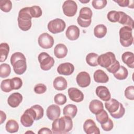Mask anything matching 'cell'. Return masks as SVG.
Segmentation results:
<instances>
[{
    "instance_id": "f907efd6",
    "label": "cell",
    "mask_w": 134,
    "mask_h": 134,
    "mask_svg": "<svg viewBox=\"0 0 134 134\" xmlns=\"http://www.w3.org/2000/svg\"><path fill=\"white\" fill-rule=\"evenodd\" d=\"M52 131L48 128L43 127L41 128L39 131L38 132V133L39 134H42V133H52Z\"/></svg>"
},
{
    "instance_id": "8fae6325",
    "label": "cell",
    "mask_w": 134,
    "mask_h": 134,
    "mask_svg": "<svg viewBox=\"0 0 134 134\" xmlns=\"http://www.w3.org/2000/svg\"><path fill=\"white\" fill-rule=\"evenodd\" d=\"M76 81L77 85L82 88L86 87L91 83V77L90 74L85 71L80 72L76 76Z\"/></svg>"
},
{
    "instance_id": "4316f807",
    "label": "cell",
    "mask_w": 134,
    "mask_h": 134,
    "mask_svg": "<svg viewBox=\"0 0 134 134\" xmlns=\"http://www.w3.org/2000/svg\"><path fill=\"white\" fill-rule=\"evenodd\" d=\"M77 112V106L73 104H68L66 105L63 110V114L64 116H70L72 118H73L75 117Z\"/></svg>"
},
{
    "instance_id": "681fc988",
    "label": "cell",
    "mask_w": 134,
    "mask_h": 134,
    "mask_svg": "<svg viewBox=\"0 0 134 134\" xmlns=\"http://www.w3.org/2000/svg\"><path fill=\"white\" fill-rule=\"evenodd\" d=\"M114 2L117 3L118 5L120 7H128L129 6V3L130 1L129 0H114Z\"/></svg>"
},
{
    "instance_id": "d6a6232c",
    "label": "cell",
    "mask_w": 134,
    "mask_h": 134,
    "mask_svg": "<svg viewBox=\"0 0 134 134\" xmlns=\"http://www.w3.org/2000/svg\"><path fill=\"white\" fill-rule=\"evenodd\" d=\"M11 72V68L9 64L2 63L0 65V77L2 78L7 77Z\"/></svg>"
},
{
    "instance_id": "74e56055",
    "label": "cell",
    "mask_w": 134,
    "mask_h": 134,
    "mask_svg": "<svg viewBox=\"0 0 134 134\" xmlns=\"http://www.w3.org/2000/svg\"><path fill=\"white\" fill-rule=\"evenodd\" d=\"M108 20L111 23H116L118 21L119 18V12L116 10H111L107 15Z\"/></svg>"
},
{
    "instance_id": "7402d4cb",
    "label": "cell",
    "mask_w": 134,
    "mask_h": 134,
    "mask_svg": "<svg viewBox=\"0 0 134 134\" xmlns=\"http://www.w3.org/2000/svg\"><path fill=\"white\" fill-rule=\"evenodd\" d=\"M68 53V48L63 43L57 44L54 49V55L58 59H62L66 57Z\"/></svg>"
},
{
    "instance_id": "277c9868",
    "label": "cell",
    "mask_w": 134,
    "mask_h": 134,
    "mask_svg": "<svg viewBox=\"0 0 134 134\" xmlns=\"http://www.w3.org/2000/svg\"><path fill=\"white\" fill-rule=\"evenodd\" d=\"M132 29L127 26H124L120 29L119 31L120 42L122 46L128 47L133 43Z\"/></svg>"
},
{
    "instance_id": "f35d334b",
    "label": "cell",
    "mask_w": 134,
    "mask_h": 134,
    "mask_svg": "<svg viewBox=\"0 0 134 134\" xmlns=\"http://www.w3.org/2000/svg\"><path fill=\"white\" fill-rule=\"evenodd\" d=\"M11 86L13 90H19L23 85V81L20 77H15L11 79Z\"/></svg>"
},
{
    "instance_id": "cb8c5ba5",
    "label": "cell",
    "mask_w": 134,
    "mask_h": 134,
    "mask_svg": "<svg viewBox=\"0 0 134 134\" xmlns=\"http://www.w3.org/2000/svg\"><path fill=\"white\" fill-rule=\"evenodd\" d=\"M94 81L97 83H105L109 80V77L103 70L98 69L95 71L93 75Z\"/></svg>"
},
{
    "instance_id": "9a60e30c",
    "label": "cell",
    "mask_w": 134,
    "mask_h": 134,
    "mask_svg": "<svg viewBox=\"0 0 134 134\" xmlns=\"http://www.w3.org/2000/svg\"><path fill=\"white\" fill-rule=\"evenodd\" d=\"M68 95L70 99L74 102L79 103L83 101L84 94L80 90L75 87H71L68 89Z\"/></svg>"
},
{
    "instance_id": "4fadbf2b",
    "label": "cell",
    "mask_w": 134,
    "mask_h": 134,
    "mask_svg": "<svg viewBox=\"0 0 134 134\" xmlns=\"http://www.w3.org/2000/svg\"><path fill=\"white\" fill-rule=\"evenodd\" d=\"M74 71V65L70 62H65L60 64L57 68V72L63 75H70Z\"/></svg>"
},
{
    "instance_id": "d6986e66",
    "label": "cell",
    "mask_w": 134,
    "mask_h": 134,
    "mask_svg": "<svg viewBox=\"0 0 134 134\" xmlns=\"http://www.w3.org/2000/svg\"><path fill=\"white\" fill-rule=\"evenodd\" d=\"M119 18L118 22L124 25V26H127L133 29V20L132 19V18L123 12L119 11Z\"/></svg>"
},
{
    "instance_id": "ab89813d",
    "label": "cell",
    "mask_w": 134,
    "mask_h": 134,
    "mask_svg": "<svg viewBox=\"0 0 134 134\" xmlns=\"http://www.w3.org/2000/svg\"><path fill=\"white\" fill-rule=\"evenodd\" d=\"M66 96L62 93H58L56 94L54 97V101L55 103L59 105H62L66 102Z\"/></svg>"
},
{
    "instance_id": "f546056e",
    "label": "cell",
    "mask_w": 134,
    "mask_h": 134,
    "mask_svg": "<svg viewBox=\"0 0 134 134\" xmlns=\"http://www.w3.org/2000/svg\"><path fill=\"white\" fill-rule=\"evenodd\" d=\"M9 52V46L7 43H1L0 44V62H4L8 56Z\"/></svg>"
},
{
    "instance_id": "5bb4252c",
    "label": "cell",
    "mask_w": 134,
    "mask_h": 134,
    "mask_svg": "<svg viewBox=\"0 0 134 134\" xmlns=\"http://www.w3.org/2000/svg\"><path fill=\"white\" fill-rule=\"evenodd\" d=\"M61 114V109L57 105H51L47 109L46 115L49 119L54 120L58 118Z\"/></svg>"
},
{
    "instance_id": "ba28073f",
    "label": "cell",
    "mask_w": 134,
    "mask_h": 134,
    "mask_svg": "<svg viewBox=\"0 0 134 134\" xmlns=\"http://www.w3.org/2000/svg\"><path fill=\"white\" fill-rule=\"evenodd\" d=\"M116 61L115 55L111 52H107L98 56L97 62L98 65L104 68H108Z\"/></svg>"
},
{
    "instance_id": "484cf974",
    "label": "cell",
    "mask_w": 134,
    "mask_h": 134,
    "mask_svg": "<svg viewBox=\"0 0 134 134\" xmlns=\"http://www.w3.org/2000/svg\"><path fill=\"white\" fill-rule=\"evenodd\" d=\"M121 59L129 68L132 69L134 68V57L132 52L129 51L124 52L121 55Z\"/></svg>"
},
{
    "instance_id": "603a6c76",
    "label": "cell",
    "mask_w": 134,
    "mask_h": 134,
    "mask_svg": "<svg viewBox=\"0 0 134 134\" xmlns=\"http://www.w3.org/2000/svg\"><path fill=\"white\" fill-rule=\"evenodd\" d=\"M53 86L56 90L63 91L66 88L68 83L64 77L62 76H58L53 80Z\"/></svg>"
},
{
    "instance_id": "816d5d0a",
    "label": "cell",
    "mask_w": 134,
    "mask_h": 134,
    "mask_svg": "<svg viewBox=\"0 0 134 134\" xmlns=\"http://www.w3.org/2000/svg\"><path fill=\"white\" fill-rule=\"evenodd\" d=\"M0 115H1V118H0L1 122H0V124H2L6 119V115L5 113L2 110L0 111Z\"/></svg>"
},
{
    "instance_id": "5b68a950",
    "label": "cell",
    "mask_w": 134,
    "mask_h": 134,
    "mask_svg": "<svg viewBox=\"0 0 134 134\" xmlns=\"http://www.w3.org/2000/svg\"><path fill=\"white\" fill-rule=\"evenodd\" d=\"M38 59L40 63V68L43 71L50 70L54 64V59L45 52H41L38 57Z\"/></svg>"
},
{
    "instance_id": "c3c4849f",
    "label": "cell",
    "mask_w": 134,
    "mask_h": 134,
    "mask_svg": "<svg viewBox=\"0 0 134 134\" xmlns=\"http://www.w3.org/2000/svg\"><path fill=\"white\" fill-rule=\"evenodd\" d=\"M120 66V63H119V61L116 60V61L111 65H110L109 67L107 68L106 70L109 72L114 74L119 70Z\"/></svg>"
},
{
    "instance_id": "8d00e7d4",
    "label": "cell",
    "mask_w": 134,
    "mask_h": 134,
    "mask_svg": "<svg viewBox=\"0 0 134 134\" xmlns=\"http://www.w3.org/2000/svg\"><path fill=\"white\" fill-rule=\"evenodd\" d=\"M30 11L32 18H39L42 14V9L39 6L34 5L30 7Z\"/></svg>"
},
{
    "instance_id": "7c38bea8",
    "label": "cell",
    "mask_w": 134,
    "mask_h": 134,
    "mask_svg": "<svg viewBox=\"0 0 134 134\" xmlns=\"http://www.w3.org/2000/svg\"><path fill=\"white\" fill-rule=\"evenodd\" d=\"M83 129L87 134H99V128L96 126L95 122L91 119H87L84 123Z\"/></svg>"
},
{
    "instance_id": "ffe728a7",
    "label": "cell",
    "mask_w": 134,
    "mask_h": 134,
    "mask_svg": "<svg viewBox=\"0 0 134 134\" xmlns=\"http://www.w3.org/2000/svg\"><path fill=\"white\" fill-rule=\"evenodd\" d=\"M14 72L18 75L24 74L27 69L26 59H21L17 61L13 65Z\"/></svg>"
},
{
    "instance_id": "b9f144b4",
    "label": "cell",
    "mask_w": 134,
    "mask_h": 134,
    "mask_svg": "<svg viewBox=\"0 0 134 134\" xmlns=\"http://www.w3.org/2000/svg\"><path fill=\"white\" fill-rule=\"evenodd\" d=\"M107 3L106 0H93L92 2L93 7L96 9H101L104 8Z\"/></svg>"
},
{
    "instance_id": "836d02e7",
    "label": "cell",
    "mask_w": 134,
    "mask_h": 134,
    "mask_svg": "<svg viewBox=\"0 0 134 134\" xmlns=\"http://www.w3.org/2000/svg\"><path fill=\"white\" fill-rule=\"evenodd\" d=\"M12 8V3L10 0H2L0 1V9L5 12L8 13Z\"/></svg>"
},
{
    "instance_id": "f6af8a7d",
    "label": "cell",
    "mask_w": 134,
    "mask_h": 134,
    "mask_svg": "<svg viewBox=\"0 0 134 134\" xmlns=\"http://www.w3.org/2000/svg\"><path fill=\"white\" fill-rule=\"evenodd\" d=\"M125 97L130 100L134 99V86L133 85L128 86L125 90Z\"/></svg>"
},
{
    "instance_id": "f5cc1de1",
    "label": "cell",
    "mask_w": 134,
    "mask_h": 134,
    "mask_svg": "<svg viewBox=\"0 0 134 134\" xmlns=\"http://www.w3.org/2000/svg\"><path fill=\"white\" fill-rule=\"evenodd\" d=\"M79 1L80 2H81V3H88L90 2V0H87L86 1H82V0H79Z\"/></svg>"
},
{
    "instance_id": "bcb514c9",
    "label": "cell",
    "mask_w": 134,
    "mask_h": 134,
    "mask_svg": "<svg viewBox=\"0 0 134 134\" xmlns=\"http://www.w3.org/2000/svg\"><path fill=\"white\" fill-rule=\"evenodd\" d=\"M47 91L46 86L42 83L36 84L34 87V92L38 94H43Z\"/></svg>"
},
{
    "instance_id": "30bf717a",
    "label": "cell",
    "mask_w": 134,
    "mask_h": 134,
    "mask_svg": "<svg viewBox=\"0 0 134 134\" xmlns=\"http://www.w3.org/2000/svg\"><path fill=\"white\" fill-rule=\"evenodd\" d=\"M38 42L40 47L43 49H49L54 44V39L52 36L47 32L41 34L38 39Z\"/></svg>"
},
{
    "instance_id": "d590c367",
    "label": "cell",
    "mask_w": 134,
    "mask_h": 134,
    "mask_svg": "<svg viewBox=\"0 0 134 134\" xmlns=\"http://www.w3.org/2000/svg\"><path fill=\"white\" fill-rule=\"evenodd\" d=\"M11 79H6L2 81L1 84V90L5 93H8L13 90V88L11 86Z\"/></svg>"
},
{
    "instance_id": "e575fe53",
    "label": "cell",
    "mask_w": 134,
    "mask_h": 134,
    "mask_svg": "<svg viewBox=\"0 0 134 134\" xmlns=\"http://www.w3.org/2000/svg\"><path fill=\"white\" fill-rule=\"evenodd\" d=\"M95 115H96V120L100 124H104L109 119L107 113L104 109L102 111H101L100 113H99L98 114Z\"/></svg>"
},
{
    "instance_id": "ac0fdd59",
    "label": "cell",
    "mask_w": 134,
    "mask_h": 134,
    "mask_svg": "<svg viewBox=\"0 0 134 134\" xmlns=\"http://www.w3.org/2000/svg\"><path fill=\"white\" fill-rule=\"evenodd\" d=\"M80 34L79 27L75 25H71L68 27L65 32V36L70 40H75L79 38Z\"/></svg>"
},
{
    "instance_id": "8992f818",
    "label": "cell",
    "mask_w": 134,
    "mask_h": 134,
    "mask_svg": "<svg viewBox=\"0 0 134 134\" xmlns=\"http://www.w3.org/2000/svg\"><path fill=\"white\" fill-rule=\"evenodd\" d=\"M65 27L66 24L65 21L60 18H55L50 21L47 26L48 30L53 34L63 31Z\"/></svg>"
},
{
    "instance_id": "2e32d148",
    "label": "cell",
    "mask_w": 134,
    "mask_h": 134,
    "mask_svg": "<svg viewBox=\"0 0 134 134\" xmlns=\"http://www.w3.org/2000/svg\"><path fill=\"white\" fill-rule=\"evenodd\" d=\"M96 95L103 101H108L111 98V94L108 88L105 86H98L95 90Z\"/></svg>"
},
{
    "instance_id": "3957f363",
    "label": "cell",
    "mask_w": 134,
    "mask_h": 134,
    "mask_svg": "<svg viewBox=\"0 0 134 134\" xmlns=\"http://www.w3.org/2000/svg\"><path fill=\"white\" fill-rule=\"evenodd\" d=\"M92 15L93 13L91 8L87 7H82L80 10L79 16L77 18L78 24L82 27H88L92 23Z\"/></svg>"
},
{
    "instance_id": "9c48e42d",
    "label": "cell",
    "mask_w": 134,
    "mask_h": 134,
    "mask_svg": "<svg viewBox=\"0 0 134 134\" xmlns=\"http://www.w3.org/2000/svg\"><path fill=\"white\" fill-rule=\"evenodd\" d=\"M62 10L63 14L65 16L73 17L77 12V6L75 1L67 0L64 1L62 5Z\"/></svg>"
},
{
    "instance_id": "4dcf8cb0",
    "label": "cell",
    "mask_w": 134,
    "mask_h": 134,
    "mask_svg": "<svg viewBox=\"0 0 134 134\" xmlns=\"http://www.w3.org/2000/svg\"><path fill=\"white\" fill-rule=\"evenodd\" d=\"M116 79L119 80H125L128 75V71L127 69L124 66L121 65L119 70L113 74Z\"/></svg>"
},
{
    "instance_id": "7dc6e473",
    "label": "cell",
    "mask_w": 134,
    "mask_h": 134,
    "mask_svg": "<svg viewBox=\"0 0 134 134\" xmlns=\"http://www.w3.org/2000/svg\"><path fill=\"white\" fill-rule=\"evenodd\" d=\"M101 127L102 129L106 131H109L112 130L114 127V124L112 120L109 118L108 120L104 124H101Z\"/></svg>"
},
{
    "instance_id": "e0dca14e",
    "label": "cell",
    "mask_w": 134,
    "mask_h": 134,
    "mask_svg": "<svg viewBox=\"0 0 134 134\" xmlns=\"http://www.w3.org/2000/svg\"><path fill=\"white\" fill-rule=\"evenodd\" d=\"M23 100L22 95L18 92L14 93L9 95L7 99L8 104L13 108H16L19 106Z\"/></svg>"
},
{
    "instance_id": "52a82bcc",
    "label": "cell",
    "mask_w": 134,
    "mask_h": 134,
    "mask_svg": "<svg viewBox=\"0 0 134 134\" xmlns=\"http://www.w3.org/2000/svg\"><path fill=\"white\" fill-rule=\"evenodd\" d=\"M36 114L34 109L31 107L26 109L20 117L21 124L26 127H29L32 125L36 119Z\"/></svg>"
},
{
    "instance_id": "83f0119b",
    "label": "cell",
    "mask_w": 134,
    "mask_h": 134,
    "mask_svg": "<svg viewBox=\"0 0 134 134\" xmlns=\"http://www.w3.org/2000/svg\"><path fill=\"white\" fill-rule=\"evenodd\" d=\"M107 27L103 24H99L96 26L94 29V36L97 38H102L107 34Z\"/></svg>"
},
{
    "instance_id": "1f68e13d",
    "label": "cell",
    "mask_w": 134,
    "mask_h": 134,
    "mask_svg": "<svg viewBox=\"0 0 134 134\" xmlns=\"http://www.w3.org/2000/svg\"><path fill=\"white\" fill-rule=\"evenodd\" d=\"M98 55L95 53L91 52L87 54L86 57V63L91 66H96L98 65L97 59Z\"/></svg>"
},
{
    "instance_id": "f1b7e54d",
    "label": "cell",
    "mask_w": 134,
    "mask_h": 134,
    "mask_svg": "<svg viewBox=\"0 0 134 134\" xmlns=\"http://www.w3.org/2000/svg\"><path fill=\"white\" fill-rule=\"evenodd\" d=\"M6 130L9 133H15L18 131V123L14 119H9L6 124Z\"/></svg>"
},
{
    "instance_id": "7a4b0ae2",
    "label": "cell",
    "mask_w": 134,
    "mask_h": 134,
    "mask_svg": "<svg viewBox=\"0 0 134 134\" xmlns=\"http://www.w3.org/2000/svg\"><path fill=\"white\" fill-rule=\"evenodd\" d=\"M32 18L29 7L21 8L18 13L17 18L19 28L24 31L29 30L32 25Z\"/></svg>"
},
{
    "instance_id": "44dd1931",
    "label": "cell",
    "mask_w": 134,
    "mask_h": 134,
    "mask_svg": "<svg viewBox=\"0 0 134 134\" xmlns=\"http://www.w3.org/2000/svg\"><path fill=\"white\" fill-rule=\"evenodd\" d=\"M89 109L92 113L96 115L104 109V105L101 101L94 99L90 103Z\"/></svg>"
},
{
    "instance_id": "7bdbcfd3",
    "label": "cell",
    "mask_w": 134,
    "mask_h": 134,
    "mask_svg": "<svg viewBox=\"0 0 134 134\" xmlns=\"http://www.w3.org/2000/svg\"><path fill=\"white\" fill-rule=\"evenodd\" d=\"M125 109L123 106L122 104L120 103V106L118 109L114 113L110 114L111 116L115 119H119L121 118L125 114Z\"/></svg>"
},
{
    "instance_id": "ee69618b",
    "label": "cell",
    "mask_w": 134,
    "mask_h": 134,
    "mask_svg": "<svg viewBox=\"0 0 134 134\" xmlns=\"http://www.w3.org/2000/svg\"><path fill=\"white\" fill-rule=\"evenodd\" d=\"M21 59H26L24 54L20 52H16L14 53L10 57V63L13 66V64L18 60Z\"/></svg>"
},
{
    "instance_id": "6da1fadb",
    "label": "cell",
    "mask_w": 134,
    "mask_h": 134,
    "mask_svg": "<svg viewBox=\"0 0 134 134\" xmlns=\"http://www.w3.org/2000/svg\"><path fill=\"white\" fill-rule=\"evenodd\" d=\"M73 121L70 116H64L53 120L52 124V131L53 133H66L72 130Z\"/></svg>"
},
{
    "instance_id": "d4e9b609",
    "label": "cell",
    "mask_w": 134,
    "mask_h": 134,
    "mask_svg": "<svg viewBox=\"0 0 134 134\" xmlns=\"http://www.w3.org/2000/svg\"><path fill=\"white\" fill-rule=\"evenodd\" d=\"M120 102L114 98H110L105 103V107L110 114L114 113L118 109Z\"/></svg>"
},
{
    "instance_id": "60d3db41",
    "label": "cell",
    "mask_w": 134,
    "mask_h": 134,
    "mask_svg": "<svg viewBox=\"0 0 134 134\" xmlns=\"http://www.w3.org/2000/svg\"><path fill=\"white\" fill-rule=\"evenodd\" d=\"M31 107L35 110L36 114V120H38L42 118L44 114V110L42 106L39 105H35L32 106Z\"/></svg>"
}]
</instances>
